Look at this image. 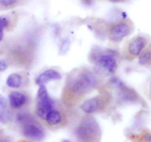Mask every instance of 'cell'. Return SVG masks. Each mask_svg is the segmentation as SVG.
<instances>
[{
  "label": "cell",
  "mask_w": 151,
  "mask_h": 142,
  "mask_svg": "<svg viewBox=\"0 0 151 142\" xmlns=\"http://www.w3.org/2000/svg\"><path fill=\"white\" fill-rule=\"evenodd\" d=\"M111 81L119 89L118 97H119V100L124 102V103H134V102L137 101L138 97L135 91L128 88L126 85L119 78L114 77L111 79Z\"/></svg>",
  "instance_id": "52a82bcc"
},
{
  "label": "cell",
  "mask_w": 151,
  "mask_h": 142,
  "mask_svg": "<svg viewBox=\"0 0 151 142\" xmlns=\"http://www.w3.org/2000/svg\"><path fill=\"white\" fill-rule=\"evenodd\" d=\"M7 68V65L4 60H0V72H4Z\"/></svg>",
  "instance_id": "ffe728a7"
},
{
  "label": "cell",
  "mask_w": 151,
  "mask_h": 142,
  "mask_svg": "<svg viewBox=\"0 0 151 142\" xmlns=\"http://www.w3.org/2000/svg\"><path fill=\"white\" fill-rule=\"evenodd\" d=\"M27 96L20 91H12L8 96V101L10 107L14 109H19L27 103Z\"/></svg>",
  "instance_id": "30bf717a"
},
{
  "label": "cell",
  "mask_w": 151,
  "mask_h": 142,
  "mask_svg": "<svg viewBox=\"0 0 151 142\" xmlns=\"http://www.w3.org/2000/svg\"><path fill=\"white\" fill-rule=\"evenodd\" d=\"M105 99L101 96H96L91 99L86 100L81 105V110L88 114L96 113L104 108Z\"/></svg>",
  "instance_id": "9c48e42d"
},
{
  "label": "cell",
  "mask_w": 151,
  "mask_h": 142,
  "mask_svg": "<svg viewBox=\"0 0 151 142\" xmlns=\"http://www.w3.org/2000/svg\"><path fill=\"white\" fill-rule=\"evenodd\" d=\"M61 79V75L55 69H47L38 75L35 82L37 85H45L50 80H57Z\"/></svg>",
  "instance_id": "8fae6325"
},
{
  "label": "cell",
  "mask_w": 151,
  "mask_h": 142,
  "mask_svg": "<svg viewBox=\"0 0 151 142\" xmlns=\"http://www.w3.org/2000/svg\"><path fill=\"white\" fill-rule=\"evenodd\" d=\"M21 0H0V4L4 7H13L17 5Z\"/></svg>",
  "instance_id": "2e32d148"
},
{
  "label": "cell",
  "mask_w": 151,
  "mask_h": 142,
  "mask_svg": "<svg viewBox=\"0 0 151 142\" xmlns=\"http://www.w3.org/2000/svg\"><path fill=\"white\" fill-rule=\"evenodd\" d=\"M133 25L128 21H121L111 26L109 29V39L114 42H119L132 32Z\"/></svg>",
  "instance_id": "8992f818"
},
{
  "label": "cell",
  "mask_w": 151,
  "mask_h": 142,
  "mask_svg": "<svg viewBox=\"0 0 151 142\" xmlns=\"http://www.w3.org/2000/svg\"><path fill=\"white\" fill-rule=\"evenodd\" d=\"M9 24H10V22H9V20L7 18L4 17V16H1L0 17V27H1L4 29V28L8 27Z\"/></svg>",
  "instance_id": "ac0fdd59"
},
{
  "label": "cell",
  "mask_w": 151,
  "mask_h": 142,
  "mask_svg": "<svg viewBox=\"0 0 151 142\" xmlns=\"http://www.w3.org/2000/svg\"><path fill=\"white\" fill-rule=\"evenodd\" d=\"M92 60L99 67L104 69L109 74H114L117 69V63L111 51L103 53L101 50L96 49L91 53Z\"/></svg>",
  "instance_id": "5b68a950"
},
{
  "label": "cell",
  "mask_w": 151,
  "mask_h": 142,
  "mask_svg": "<svg viewBox=\"0 0 151 142\" xmlns=\"http://www.w3.org/2000/svg\"><path fill=\"white\" fill-rule=\"evenodd\" d=\"M54 108L55 102L49 95L45 85H39L36 97V113L38 117L44 119L47 113Z\"/></svg>",
  "instance_id": "277c9868"
},
{
  "label": "cell",
  "mask_w": 151,
  "mask_h": 142,
  "mask_svg": "<svg viewBox=\"0 0 151 142\" xmlns=\"http://www.w3.org/2000/svg\"><path fill=\"white\" fill-rule=\"evenodd\" d=\"M16 121L22 125V135L34 141H41L45 137V132L40 124L28 113L21 112L16 116Z\"/></svg>",
  "instance_id": "7a4b0ae2"
},
{
  "label": "cell",
  "mask_w": 151,
  "mask_h": 142,
  "mask_svg": "<svg viewBox=\"0 0 151 142\" xmlns=\"http://www.w3.org/2000/svg\"><path fill=\"white\" fill-rule=\"evenodd\" d=\"M3 37H4V32H3V28L0 27V41H2Z\"/></svg>",
  "instance_id": "7402d4cb"
},
{
  "label": "cell",
  "mask_w": 151,
  "mask_h": 142,
  "mask_svg": "<svg viewBox=\"0 0 151 142\" xmlns=\"http://www.w3.org/2000/svg\"><path fill=\"white\" fill-rule=\"evenodd\" d=\"M148 94H149V97L151 99V80L149 83V87H148Z\"/></svg>",
  "instance_id": "603a6c76"
},
{
  "label": "cell",
  "mask_w": 151,
  "mask_h": 142,
  "mask_svg": "<svg viewBox=\"0 0 151 142\" xmlns=\"http://www.w3.org/2000/svg\"><path fill=\"white\" fill-rule=\"evenodd\" d=\"M69 46H70V42H69V40L66 39L63 41L60 48V53L65 54V53L67 52L69 49Z\"/></svg>",
  "instance_id": "e0dca14e"
},
{
  "label": "cell",
  "mask_w": 151,
  "mask_h": 142,
  "mask_svg": "<svg viewBox=\"0 0 151 142\" xmlns=\"http://www.w3.org/2000/svg\"><path fill=\"white\" fill-rule=\"evenodd\" d=\"M83 1L86 5H91L93 3V0H83Z\"/></svg>",
  "instance_id": "44dd1931"
},
{
  "label": "cell",
  "mask_w": 151,
  "mask_h": 142,
  "mask_svg": "<svg viewBox=\"0 0 151 142\" xmlns=\"http://www.w3.org/2000/svg\"><path fill=\"white\" fill-rule=\"evenodd\" d=\"M138 57V62L139 65L143 66L151 65V44L148 47H146Z\"/></svg>",
  "instance_id": "5bb4252c"
},
{
  "label": "cell",
  "mask_w": 151,
  "mask_h": 142,
  "mask_svg": "<svg viewBox=\"0 0 151 142\" xmlns=\"http://www.w3.org/2000/svg\"><path fill=\"white\" fill-rule=\"evenodd\" d=\"M148 40L145 36L138 35L131 39L128 45V53L131 57H138L147 46Z\"/></svg>",
  "instance_id": "ba28073f"
},
{
  "label": "cell",
  "mask_w": 151,
  "mask_h": 142,
  "mask_svg": "<svg viewBox=\"0 0 151 142\" xmlns=\"http://www.w3.org/2000/svg\"><path fill=\"white\" fill-rule=\"evenodd\" d=\"M13 119V114L9 110L0 109V123L7 124Z\"/></svg>",
  "instance_id": "9a60e30c"
},
{
  "label": "cell",
  "mask_w": 151,
  "mask_h": 142,
  "mask_svg": "<svg viewBox=\"0 0 151 142\" xmlns=\"http://www.w3.org/2000/svg\"><path fill=\"white\" fill-rule=\"evenodd\" d=\"M75 133L79 141H98L101 131L97 121L91 116H88L84 118L75 128Z\"/></svg>",
  "instance_id": "3957f363"
},
{
  "label": "cell",
  "mask_w": 151,
  "mask_h": 142,
  "mask_svg": "<svg viewBox=\"0 0 151 142\" xmlns=\"http://www.w3.org/2000/svg\"><path fill=\"white\" fill-rule=\"evenodd\" d=\"M111 1H114V2H119V1H125V0H110Z\"/></svg>",
  "instance_id": "cb8c5ba5"
},
{
  "label": "cell",
  "mask_w": 151,
  "mask_h": 142,
  "mask_svg": "<svg viewBox=\"0 0 151 142\" xmlns=\"http://www.w3.org/2000/svg\"><path fill=\"white\" fill-rule=\"evenodd\" d=\"M6 84L12 88H19L22 86L23 80L22 75L17 73H13L8 76L6 80Z\"/></svg>",
  "instance_id": "4fadbf2b"
},
{
  "label": "cell",
  "mask_w": 151,
  "mask_h": 142,
  "mask_svg": "<svg viewBox=\"0 0 151 142\" xmlns=\"http://www.w3.org/2000/svg\"><path fill=\"white\" fill-rule=\"evenodd\" d=\"M44 120L47 122V125H50V126H58L63 122V116H62V114L59 110L54 108L47 113Z\"/></svg>",
  "instance_id": "7c38bea8"
},
{
  "label": "cell",
  "mask_w": 151,
  "mask_h": 142,
  "mask_svg": "<svg viewBox=\"0 0 151 142\" xmlns=\"http://www.w3.org/2000/svg\"><path fill=\"white\" fill-rule=\"evenodd\" d=\"M7 105V101L1 94H0V109L6 108Z\"/></svg>",
  "instance_id": "d6986e66"
},
{
  "label": "cell",
  "mask_w": 151,
  "mask_h": 142,
  "mask_svg": "<svg viewBox=\"0 0 151 142\" xmlns=\"http://www.w3.org/2000/svg\"><path fill=\"white\" fill-rule=\"evenodd\" d=\"M98 84L97 76L88 69L75 71L69 76L66 91L74 97H81L92 91Z\"/></svg>",
  "instance_id": "6da1fadb"
}]
</instances>
